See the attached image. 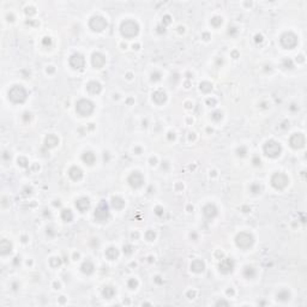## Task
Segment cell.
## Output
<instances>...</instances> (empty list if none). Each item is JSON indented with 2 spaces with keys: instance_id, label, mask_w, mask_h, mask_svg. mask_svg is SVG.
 I'll use <instances>...</instances> for the list:
<instances>
[{
  "instance_id": "6da1fadb",
  "label": "cell",
  "mask_w": 307,
  "mask_h": 307,
  "mask_svg": "<svg viewBox=\"0 0 307 307\" xmlns=\"http://www.w3.org/2000/svg\"><path fill=\"white\" fill-rule=\"evenodd\" d=\"M120 31L123 34V36L127 37V39H131V37H134L138 34L139 25L137 24V22H134V21H125V22H123L121 26H120Z\"/></svg>"
},
{
  "instance_id": "7a4b0ae2",
  "label": "cell",
  "mask_w": 307,
  "mask_h": 307,
  "mask_svg": "<svg viewBox=\"0 0 307 307\" xmlns=\"http://www.w3.org/2000/svg\"><path fill=\"white\" fill-rule=\"evenodd\" d=\"M8 99L15 103H23L26 100V91L22 85H15L8 91Z\"/></svg>"
},
{
  "instance_id": "3957f363",
  "label": "cell",
  "mask_w": 307,
  "mask_h": 307,
  "mask_svg": "<svg viewBox=\"0 0 307 307\" xmlns=\"http://www.w3.org/2000/svg\"><path fill=\"white\" fill-rule=\"evenodd\" d=\"M94 110V103L90 100H85L82 99L76 103V112L82 116L90 115Z\"/></svg>"
},
{
  "instance_id": "277c9868",
  "label": "cell",
  "mask_w": 307,
  "mask_h": 307,
  "mask_svg": "<svg viewBox=\"0 0 307 307\" xmlns=\"http://www.w3.org/2000/svg\"><path fill=\"white\" fill-rule=\"evenodd\" d=\"M282 151L281 145L277 143L276 141H267L266 144L264 145V152H265L266 156L269 157H277Z\"/></svg>"
},
{
  "instance_id": "5b68a950",
  "label": "cell",
  "mask_w": 307,
  "mask_h": 307,
  "mask_svg": "<svg viewBox=\"0 0 307 307\" xmlns=\"http://www.w3.org/2000/svg\"><path fill=\"white\" fill-rule=\"evenodd\" d=\"M95 220L97 222H106L109 218V211H108V205L105 200H101L99 207L95 210Z\"/></svg>"
},
{
  "instance_id": "8992f818",
  "label": "cell",
  "mask_w": 307,
  "mask_h": 307,
  "mask_svg": "<svg viewBox=\"0 0 307 307\" xmlns=\"http://www.w3.org/2000/svg\"><path fill=\"white\" fill-rule=\"evenodd\" d=\"M253 241H254L253 236L249 233H240V234H238V236L235 239L236 245L242 249H249L253 245Z\"/></svg>"
},
{
  "instance_id": "52a82bcc",
  "label": "cell",
  "mask_w": 307,
  "mask_h": 307,
  "mask_svg": "<svg viewBox=\"0 0 307 307\" xmlns=\"http://www.w3.org/2000/svg\"><path fill=\"white\" fill-rule=\"evenodd\" d=\"M281 44L287 49H293L298 44V37L293 33H284L281 36Z\"/></svg>"
},
{
  "instance_id": "ba28073f",
  "label": "cell",
  "mask_w": 307,
  "mask_h": 307,
  "mask_svg": "<svg viewBox=\"0 0 307 307\" xmlns=\"http://www.w3.org/2000/svg\"><path fill=\"white\" fill-rule=\"evenodd\" d=\"M289 183L287 175L283 174V173H276L274 174V176L271 178V184L276 190H283Z\"/></svg>"
},
{
  "instance_id": "9c48e42d",
  "label": "cell",
  "mask_w": 307,
  "mask_h": 307,
  "mask_svg": "<svg viewBox=\"0 0 307 307\" xmlns=\"http://www.w3.org/2000/svg\"><path fill=\"white\" fill-rule=\"evenodd\" d=\"M89 26L94 31H102L107 28V22L103 17L101 16H94L89 22Z\"/></svg>"
},
{
  "instance_id": "30bf717a",
  "label": "cell",
  "mask_w": 307,
  "mask_h": 307,
  "mask_svg": "<svg viewBox=\"0 0 307 307\" xmlns=\"http://www.w3.org/2000/svg\"><path fill=\"white\" fill-rule=\"evenodd\" d=\"M289 144L293 149H301L305 145V136L302 133H294L289 139Z\"/></svg>"
},
{
  "instance_id": "8fae6325",
  "label": "cell",
  "mask_w": 307,
  "mask_h": 307,
  "mask_svg": "<svg viewBox=\"0 0 307 307\" xmlns=\"http://www.w3.org/2000/svg\"><path fill=\"white\" fill-rule=\"evenodd\" d=\"M128 184L132 186L133 188H139L142 185L144 184V178L139 172H133L132 174L128 176L127 179Z\"/></svg>"
},
{
  "instance_id": "7c38bea8",
  "label": "cell",
  "mask_w": 307,
  "mask_h": 307,
  "mask_svg": "<svg viewBox=\"0 0 307 307\" xmlns=\"http://www.w3.org/2000/svg\"><path fill=\"white\" fill-rule=\"evenodd\" d=\"M70 65L73 67L75 70H81L83 68L84 65H85V59L82 54L79 53H75L73 55H71L70 58Z\"/></svg>"
},
{
  "instance_id": "4fadbf2b",
  "label": "cell",
  "mask_w": 307,
  "mask_h": 307,
  "mask_svg": "<svg viewBox=\"0 0 307 307\" xmlns=\"http://www.w3.org/2000/svg\"><path fill=\"white\" fill-rule=\"evenodd\" d=\"M218 267H220V271L222 274H229V272H232V270L234 269V262H233V259H230V258H224V259L221 260Z\"/></svg>"
},
{
  "instance_id": "5bb4252c",
  "label": "cell",
  "mask_w": 307,
  "mask_h": 307,
  "mask_svg": "<svg viewBox=\"0 0 307 307\" xmlns=\"http://www.w3.org/2000/svg\"><path fill=\"white\" fill-rule=\"evenodd\" d=\"M203 214H204V216L207 217V220H212L217 215V207L214 204H207L203 209Z\"/></svg>"
},
{
  "instance_id": "9a60e30c",
  "label": "cell",
  "mask_w": 307,
  "mask_h": 307,
  "mask_svg": "<svg viewBox=\"0 0 307 307\" xmlns=\"http://www.w3.org/2000/svg\"><path fill=\"white\" fill-rule=\"evenodd\" d=\"M91 63L92 65H94V67L101 68V67H103L105 63H106V58L101 53H94L91 57Z\"/></svg>"
},
{
  "instance_id": "2e32d148",
  "label": "cell",
  "mask_w": 307,
  "mask_h": 307,
  "mask_svg": "<svg viewBox=\"0 0 307 307\" xmlns=\"http://www.w3.org/2000/svg\"><path fill=\"white\" fill-rule=\"evenodd\" d=\"M76 207H77L81 212H85V211L90 207V202H89L88 198H85V197L79 198V199L76 202Z\"/></svg>"
},
{
  "instance_id": "e0dca14e",
  "label": "cell",
  "mask_w": 307,
  "mask_h": 307,
  "mask_svg": "<svg viewBox=\"0 0 307 307\" xmlns=\"http://www.w3.org/2000/svg\"><path fill=\"white\" fill-rule=\"evenodd\" d=\"M166 100H167V95L163 90H156V91L152 94V101L155 103H157V105L165 103Z\"/></svg>"
},
{
  "instance_id": "ac0fdd59",
  "label": "cell",
  "mask_w": 307,
  "mask_h": 307,
  "mask_svg": "<svg viewBox=\"0 0 307 307\" xmlns=\"http://www.w3.org/2000/svg\"><path fill=\"white\" fill-rule=\"evenodd\" d=\"M68 175H70V178H71L72 180L78 181V180H81V179L83 178V172H82V169L78 168V167H72V168L68 170Z\"/></svg>"
},
{
  "instance_id": "d6986e66",
  "label": "cell",
  "mask_w": 307,
  "mask_h": 307,
  "mask_svg": "<svg viewBox=\"0 0 307 307\" xmlns=\"http://www.w3.org/2000/svg\"><path fill=\"white\" fill-rule=\"evenodd\" d=\"M86 89H88V91L94 94V95H96V94H100L101 92V89H102V86H101V84L99 82H96V81H92L90 83L86 85Z\"/></svg>"
},
{
  "instance_id": "ffe728a7",
  "label": "cell",
  "mask_w": 307,
  "mask_h": 307,
  "mask_svg": "<svg viewBox=\"0 0 307 307\" xmlns=\"http://www.w3.org/2000/svg\"><path fill=\"white\" fill-rule=\"evenodd\" d=\"M204 269H205V264L199 259H196L191 263V270L194 272H202L204 271Z\"/></svg>"
},
{
  "instance_id": "44dd1931",
  "label": "cell",
  "mask_w": 307,
  "mask_h": 307,
  "mask_svg": "<svg viewBox=\"0 0 307 307\" xmlns=\"http://www.w3.org/2000/svg\"><path fill=\"white\" fill-rule=\"evenodd\" d=\"M11 249H12V245H11V242L7 241L6 239H4V240H1L0 242V252H1V254H8L10 252H11Z\"/></svg>"
},
{
  "instance_id": "7402d4cb",
  "label": "cell",
  "mask_w": 307,
  "mask_h": 307,
  "mask_svg": "<svg viewBox=\"0 0 307 307\" xmlns=\"http://www.w3.org/2000/svg\"><path fill=\"white\" fill-rule=\"evenodd\" d=\"M58 143H59L58 137L54 136V134H48V136L46 137V139H44V144H46V147H48V148H54V147H57Z\"/></svg>"
},
{
  "instance_id": "603a6c76",
  "label": "cell",
  "mask_w": 307,
  "mask_h": 307,
  "mask_svg": "<svg viewBox=\"0 0 307 307\" xmlns=\"http://www.w3.org/2000/svg\"><path fill=\"white\" fill-rule=\"evenodd\" d=\"M82 160H83L86 165L91 166V165H94V162H95L96 157H95L94 152H91V151H85V152L83 154V156H82Z\"/></svg>"
},
{
  "instance_id": "cb8c5ba5",
  "label": "cell",
  "mask_w": 307,
  "mask_h": 307,
  "mask_svg": "<svg viewBox=\"0 0 307 307\" xmlns=\"http://www.w3.org/2000/svg\"><path fill=\"white\" fill-rule=\"evenodd\" d=\"M112 205L114 209L116 210H120V209H123L125 205V202L123 198H120V197H113L112 198Z\"/></svg>"
},
{
  "instance_id": "d4e9b609",
  "label": "cell",
  "mask_w": 307,
  "mask_h": 307,
  "mask_svg": "<svg viewBox=\"0 0 307 307\" xmlns=\"http://www.w3.org/2000/svg\"><path fill=\"white\" fill-rule=\"evenodd\" d=\"M82 271H83L84 274L86 275H90L94 271V264H92L90 260H86V262H84L83 265H82Z\"/></svg>"
},
{
  "instance_id": "484cf974",
  "label": "cell",
  "mask_w": 307,
  "mask_h": 307,
  "mask_svg": "<svg viewBox=\"0 0 307 307\" xmlns=\"http://www.w3.org/2000/svg\"><path fill=\"white\" fill-rule=\"evenodd\" d=\"M118 256H119V251H118L115 247H109V249L106 251V257H107L108 259H110V260L116 259Z\"/></svg>"
},
{
  "instance_id": "4316f807",
  "label": "cell",
  "mask_w": 307,
  "mask_h": 307,
  "mask_svg": "<svg viewBox=\"0 0 307 307\" xmlns=\"http://www.w3.org/2000/svg\"><path fill=\"white\" fill-rule=\"evenodd\" d=\"M102 294H103V296H105L106 299H112V298L114 296V294H115V289H114L113 287H110V286H107V287H105Z\"/></svg>"
},
{
  "instance_id": "83f0119b",
  "label": "cell",
  "mask_w": 307,
  "mask_h": 307,
  "mask_svg": "<svg viewBox=\"0 0 307 307\" xmlns=\"http://www.w3.org/2000/svg\"><path fill=\"white\" fill-rule=\"evenodd\" d=\"M277 299L281 300V301H287V300L291 299V293L286 289H282L277 293Z\"/></svg>"
},
{
  "instance_id": "f1b7e54d",
  "label": "cell",
  "mask_w": 307,
  "mask_h": 307,
  "mask_svg": "<svg viewBox=\"0 0 307 307\" xmlns=\"http://www.w3.org/2000/svg\"><path fill=\"white\" fill-rule=\"evenodd\" d=\"M61 217H63V220H64L65 222H70V221H72V218H73V214H72V211H71L70 209H65V210H63V212H61Z\"/></svg>"
},
{
  "instance_id": "f546056e",
  "label": "cell",
  "mask_w": 307,
  "mask_h": 307,
  "mask_svg": "<svg viewBox=\"0 0 307 307\" xmlns=\"http://www.w3.org/2000/svg\"><path fill=\"white\" fill-rule=\"evenodd\" d=\"M244 275H245V277H247V278H253V277L256 276V270H254L252 266H246V267L244 269Z\"/></svg>"
},
{
  "instance_id": "4dcf8cb0",
  "label": "cell",
  "mask_w": 307,
  "mask_h": 307,
  "mask_svg": "<svg viewBox=\"0 0 307 307\" xmlns=\"http://www.w3.org/2000/svg\"><path fill=\"white\" fill-rule=\"evenodd\" d=\"M199 88L203 92H209L212 90V84L209 83V82H203V83H200Z\"/></svg>"
},
{
  "instance_id": "1f68e13d",
  "label": "cell",
  "mask_w": 307,
  "mask_h": 307,
  "mask_svg": "<svg viewBox=\"0 0 307 307\" xmlns=\"http://www.w3.org/2000/svg\"><path fill=\"white\" fill-rule=\"evenodd\" d=\"M249 190H251V192L252 193H260V191H262V187H260V185L259 184H252L251 186H249Z\"/></svg>"
},
{
  "instance_id": "d6a6232c",
  "label": "cell",
  "mask_w": 307,
  "mask_h": 307,
  "mask_svg": "<svg viewBox=\"0 0 307 307\" xmlns=\"http://www.w3.org/2000/svg\"><path fill=\"white\" fill-rule=\"evenodd\" d=\"M211 24L214 25V26L221 25L222 24V18H221V17H214V18L211 19Z\"/></svg>"
},
{
  "instance_id": "836d02e7",
  "label": "cell",
  "mask_w": 307,
  "mask_h": 307,
  "mask_svg": "<svg viewBox=\"0 0 307 307\" xmlns=\"http://www.w3.org/2000/svg\"><path fill=\"white\" fill-rule=\"evenodd\" d=\"M49 263H50V265L52 266L57 267V266H59L60 264H61V260H60L59 258H52V259L49 260Z\"/></svg>"
},
{
  "instance_id": "e575fe53",
  "label": "cell",
  "mask_w": 307,
  "mask_h": 307,
  "mask_svg": "<svg viewBox=\"0 0 307 307\" xmlns=\"http://www.w3.org/2000/svg\"><path fill=\"white\" fill-rule=\"evenodd\" d=\"M211 118H212L215 121H220V120L222 119V113H221V112H215V113L211 115Z\"/></svg>"
},
{
  "instance_id": "d590c367",
  "label": "cell",
  "mask_w": 307,
  "mask_h": 307,
  "mask_svg": "<svg viewBox=\"0 0 307 307\" xmlns=\"http://www.w3.org/2000/svg\"><path fill=\"white\" fill-rule=\"evenodd\" d=\"M138 286V282L134 280V278H131L130 281H128V288H131V289H134L136 287Z\"/></svg>"
},
{
  "instance_id": "8d00e7d4",
  "label": "cell",
  "mask_w": 307,
  "mask_h": 307,
  "mask_svg": "<svg viewBox=\"0 0 307 307\" xmlns=\"http://www.w3.org/2000/svg\"><path fill=\"white\" fill-rule=\"evenodd\" d=\"M145 236H147V239L149 241H151V240H154L155 239V233L152 232V230H149V232H147V234H145Z\"/></svg>"
},
{
  "instance_id": "74e56055",
  "label": "cell",
  "mask_w": 307,
  "mask_h": 307,
  "mask_svg": "<svg viewBox=\"0 0 307 307\" xmlns=\"http://www.w3.org/2000/svg\"><path fill=\"white\" fill-rule=\"evenodd\" d=\"M18 165H19V166H22V167H26L28 166V161H26V158H24V157L18 158Z\"/></svg>"
},
{
  "instance_id": "f35d334b",
  "label": "cell",
  "mask_w": 307,
  "mask_h": 307,
  "mask_svg": "<svg viewBox=\"0 0 307 307\" xmlns=\"http://www.w3.org/2000/svg\"><path fill=\"white\" fill-rule=\"evenodd\" d=\"M160 78H161V73H160V72H154V73L151 75V81H154V82L160 81Z\"/></svg>"
},
{
  "instance_id": "ab89813d",
  "label": "cell",
  "mask_w": 307,
  "mask_h": 307,
  "mask_svg": "<svg viewBox=\"0 0 307 307\" xmlns=\"http://www.w3.org/2000/svg\"><path fill=\"white\" fill-rule=\"evenodd\" d=\"M236 152H238L239 156H245L246 155V149L244 147H241V148H239V149L236 150Z\"/></svg>"
},
{
  "instance_id": "60d3db41",
  "label": "cell",
  "mask_w": 307,
  "mask_h": 307,
  "mask_svg": "<svg viewBox=\"0 0 307 307\" xmlns=\"http://www.w3.org/2000/svg\"><path fill=\"white\" fill-rule=\"evenodd\" d=\"M162 23H163V25H168V24H169V23H170V16L166 15V16L163 17V21H162Z\"/></svg>"
},
{
  "instance_id": "b9f144b4",
  "label": "cell",
  "mask_w": 307,
  "mask_h": 307,
  "mask_svg": "<svg viewBox=\"0 0 307 307\" xmlns=\"http://www.w3.org/2000/svg\"><path fill=\"white\" fill-rule=\"evenodd\" d=\"M283 64H284V66H287V68H291V67H293V63H291V60H287V59H286V60L283 61Z\"/></svg>"
},
{
  "instance_id": "7bdbcfd3",
  "label": "cell",
  "mask_w": 307,
  "mask_h": 307,
  "mask_svg": "<svg viewBox=\"0 0 307 307\" xmlns=\"http://www.w3.org/2000/svg\"><path fill=\"white\" fill-rule=\"evenodd\" d=\"M43 44H46V46H50V44H52V40H50V37H44V39H43Z\"/></svg>"
},
{
  "instance_id": "ee69618b",
  "label": "cell",
  "mask_w": 307,
  "mask_h": 307,
  "mask_svg": "<svg viewBox=\"0 0 307 307\" xmlns=\"http://www.w3.org/2000/svg\"><path fill=\"white\" fill-rule=\"evenodd\" d=\"M124 252L126 254H130L132 252V247L131 246H124Z\"/></svg>"
},
{
  "instance_id": "f6af8a7d",
  "label": "cell",
  "mask_w": 307,
  "mask_h": 307,
  "mask_svg": "<svg viewBox=\"0 0 307 307\" xmlns=\"http://www.w3.org/2000/svg\"><path fill=\"white\" fill-rule=\"evenodd\" d=\"M23 115H24V116H23L24 121H29V120H30V118H31V114H30V113H28V112H26V113H24Z\"/></svg>"
},
{
  "instance_id": "bcb514c9",
  "label": "cell",
  "mask_w": 307,
  "mask_h": 307,
  "mask_svg": "<svg viewBox=\"0 0 307 307\" xmlns=\"http://www.w3.org/2000/svg\"><path fill=\"white\" fill-rule=\"evenodd\" d=\"M25 12H26L28 15H33V13H35V10H34V7H28L25 10Z\"/></svg>"
},
{
  "instance_id": "7dc6e473",
  "label": "cell",
  "mask_w": 307,
  "mask_h": 307,
  "mask_svg": "<svg viewBox=\"0 0 307 307\" xmlns=\"http://www.w3.org/2000/svg\"><path fill=\"white\" fill-rule=\"evenodd\" d=\"M155 210H156V214H157V215H162V214H163V209H162V207H157Z\"/></svg>"
},
{
  "instance_id": "c3c4849f",
  "label": "cell",
  "mask_w": 307,
  "mask_h": 307,
  "mask_svg": "<svg viewBox=\"0 0 307 307\" xmlns=\"http://www.w3.org/2000/svg\"><path fill=\"white\" fill-rule=\"evenodd\" d=\"M253 163H254V166H259L260 165V158L254 157L253 158Z\"/></svg>"
},
{
  "instance_id": "681fc988",
  "label": "cell",
  "mask_w": 307,
  "mask_h": 307,
  "mask_svg": "<svg viewBox=\"0 0 307 307\" xmlns=\"http://www.w3.org/2000/svg\"><path fill=\"white\" fill-rule=\"evenodd\" d=\"M289 127V121H283L282 125H281V128H287Z\"/></svg>"
},
{
  "instance_id": "f907efd6",
  "label": "cell",
  "mask_w": 307,
  "mask_h": 307,
  "mask_svg": "<svg viewBox=\"0 0 307 307\" xmlns=\"http://www.w3.org/2000/svg\"><path fill=\"white\" fill-rule=\"evenodd\" d=\"M194 295H196V293H194V291H188V293H187V296H188L190 299H193V298H194Z\"/></svg>"
},
{
  "instance_id": "816d5d0a",
  "label": "cell",
  "mask_w": 307,
  "mask_h": 307,
  "mask_svg": "<svg viewBox=\"0 0 307 307\" xmlns=\"http://www.w3.org/2000/svg\"><path fill=\"white\" fill-rule=\"evenodd\" d=\"M262 41H263L262 35H256V42H262Z\"/></svg>"
},
{
  "instance_id": "f5cc1de1",
  "label": "cell",
  "mask_w": 307,
  "mask_h": 307,
  "mask_svg": "<svg viewBox=\"0 0 307 307\" xmlns=\"http://www.w3.org/2000/svg\"><path fill=\"white\" fill-rule=\"evenodd\" d=\"M238 30H236V28H229V34H232V35H234V34L236 33Z\"/></svg>"
},
{
  "instance_id": "db71d44e",
  "label": "cell",
  "mask_w": 307,
  "mask_h": 307,
  "mask_svg": "<svg viewBox=\"0 0 307 307\" xmlns=\"http://www.w3.org/2000/svg\"><path fill=\"white\" fill-rule=\"evenodd\" d=\"M216 305H226V306H228V305H229V304H228V302H227V301H218V302H217V304H216Z\"/></svg>"
},
{
  "instance_id": "11a10c76",
  "label": "cell",
  "mask_w": 307,
  "mask_h": 307,
  "mask_svg": "<svg viewBox=\"0 0 307 307\" xmlns=\"http://www.w3.org/2000/svg\"><path fill=\"white\" fill-rule=\"evenodd\" d=\"M168 134H169V136H168V139H170V141H172V139H174V138H175L174 133L169 132V133H168Z\"/></svg>"
},
{
  "instance_id": "9f6ffc18",
  "label": "cell",
  "mask_w": 307,
  "mask_h": 307,
  "mask_svg": "<svg viewBox=\"0 0 307 307\" xmlns=\"http://www.w3.org/2000/svg\"><path fill=\"white\" fill-rule=\"evenodd\" d=\"M52 230H53V229H52V228H47V234H48V233H49L50 235H52V236H53V235H54V233L52 232Z\"/></svg>"
},
{
  "instance_id": "6f0895ef",
  "label": "cell",
  "mask_w": 307,
  "mask_h": 307,
  "mask_svg": "<svg viewBox=\"0 0 307 307\" xmlns=\"http://www.w3.org/2000/svg\"><path fill=\"white\" fill-rule=\"evenodd\" d=\"M214 103H215V100H210V99L207 100V105H214Z\"/></svg>"
},
{
  "instance_id": "680465c9",
  "label": "cell",
  "mask_w": 307,
  "mask_h": 307,
  "mask_svg": "<svg viewBox=\"0 0 307 307\" xmlns=\"http://www.w3.org/2000/svg\"><path fill=\"white\" fill-rule=\"evenodd\" d=\"M233 293H234V291H233L232 289H228V291H227V294H228V295H232Z\"/></svg>"
},
{
  "instance_id": "91938a15",
  "label": "cell",
  "mask_w": 307,
  "mask_h": 307,
  "mask_svg": "<svg viewBox=\"0 0 307 307\" xmlns=\"http://www.w3.org/2000/svg\"><path fill=\"white\" fill-rule=\"evenodd\" d=\"M150 161H151V165H155V162H156V160H155V158H151Z\"/></svg>"
}]
</instances>
